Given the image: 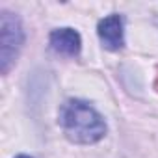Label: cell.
Here are the masks:
<instances>
[{"mask_svg":"<svg viewBox=\"0 0 158 158\" xmlns=\"http://www.w3.org/2000/svg\"><path fill=\"white\" fill-rule=\"evenodd\" d=\"M58 125L65 138L76 145H93L106 136L104 117L82 99H67L60 106Z\"/></svg>","mask_w":158,"mask_h":158,"instance_id":"1","label":"cell"},{"mask_svg":"<svg viewBox=\"0 0 158 158\" xmlns=\"http://www.w3.org/2000/svg\"><path fill=\"white\" fill-rule=\"evenodd\" d=\"M24 39L26 35L21 19L11 11L2 10L0 11V73L2 74H8L17 63Z\"/></svg>","mask_w":158,"mask_h":158,"instance_id":"2","label":"cell"},{"mask_svg":"<svg viewBox=\"0 0 158 158\" xmlns=\"http://www.w3.org/2000/svg\"><path fill=\"white\" fill-rule=\"evenodd\" d=\"M97 35L102 47L110 52H117L125 48V19L119 13H112L99 21Z\"/></svg>","mask_w":158,"mask_h":158,"instance_id":"3","label":"cell"},{"mask_svg":"<svg viewBox=\"0 0 158 158\" xmlns=\"http://www.w3.org/2000/svg\"><path fill=\"white\" fill-rule=\"evenodd\" d=\"M48 47L58 56L65 58H78L82 50V37L74 28H56L48 35Z\"/></svg>","mask_w":158,"mask_h":158,"instance_id":"4","label":"cell"},{"mask_svg":"<svg viewBox=\"0 0 158 158\" xmlns=\"http://www.w3.org/2000/svg\"><path fill=\"white\" fill-rule=\"evenodd\" d=\"M15 158H34V156H28V154H17Z\"/></svg>","mask_w":158,"mask_h":158,"instance_id":"5","label":"cell"},{"mask_svg":"<svg viewBox=\"0 0 158 158\" xmlns=\"http://www.w3.org/2000/svg\"><path fill=\"white\" fill-rule=\"evenodd\" d=\"M154 88L158 89V74H156V82H154Z\"/></svg>","mask_w":158,"mask_h":158,"instance_id":"6","label":"cell"}]
</instances>
